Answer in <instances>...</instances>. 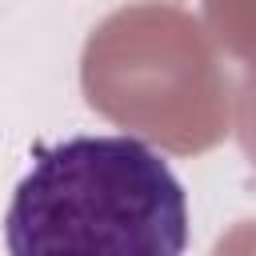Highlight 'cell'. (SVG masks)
Masks as SVG:
<instances>
[{"mask_svg":"<svg viewBox=\"0 0 256 256\" xmlns=\"http://www.w3.org/2000/svg\"><path fill=\"white\" fill-rule=\"evenodd\" d=\"M240 144L256 164V72H248L240 88Z\"/></svg>","mask_w":256,"mask_h":256,"instance_id":"3957f363","label":"cell"},{"mask_svg":"<svg viewBox=\"0 0 256 256\" xmlns=\"http://www.w3.org/2000/svg\"><path fill=\"white\" fill-rule=\"evenodd\" d=\"M212 256H256V220L232 224V228L216 240Z\"/></svg>","mask_w":256,"mask_h":256,"instance_id":"277c9868","label":"cell"},{"mask_svg":"<svg viewBox=\"0 0 256 256\" xmlns=\"http://www.w3.org/2000/svg\"><path fill=\"white\" fill-rule=\"evenodd\" d=\"M80 80L96 112L172 152H204L228 132V76L212 32L184 8L112 12L84 44Z\"/></svg>","mask_w":256,"mask_h":256,"instance_id":"7a4b0ae2","label":"cell"},{"mask_svg":"<svg viewBox=\"0 0 256 256\" xmlns=\"http://www.w3.org/2000/svg\"><path fill=\"white\" fill-rule=\"evenodd\" d=\"M4 240L8 256H184L188 200L148 144L72 136L36 148Z\"/></svg>","mask_w":256,"mask_h":256,"instance_id":"6da1fadb","label":"cell"}]
</instances>
